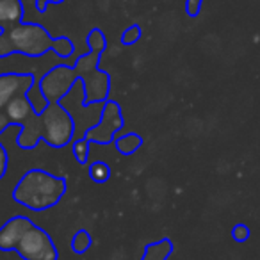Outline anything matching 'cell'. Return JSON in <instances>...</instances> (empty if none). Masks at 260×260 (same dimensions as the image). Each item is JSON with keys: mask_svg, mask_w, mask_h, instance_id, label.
Returning <instances> with one entry per match:
<instances>
[{"mask_svg": "<svg viewBox=\"0 0 260 260\" xmlns=\"http://www.w3.org/2000/svg\"><path fill=\"white\" fill-rule=\"evenodd\" d=\"M4 112L11 119L13 125L20 126V134L16 139L20 148H36V145L41 141V136H43V119H41V114H38L34 109L29 93L13 98L8 104V107L4 109Z\"/></svg>", "mask_w": 260, "mask_h": 260, "instance_id": "obj_3", "label": "cell"}, {"mask_svg": "<svg viewBox=\"0 0 260 260\" xmlns=\"http://www.w3.org/2000/svg\"><path fill=\"white\" fill-rule=\"evenodd\" d=\"M38 77L34 73H0V111H4L13 98L27 94L36 87Z\"/></svg>", "mask_w": 260, "mask_h": 260, "instance_id": "obj_9", "label": "cell"}, {"mask_svg": "<svg viewBox=\"0 0 260 260\" xmlns=\"http://www.w3.org/2000/svg\"><path fill=\"white\" fill-rule=\"evenodd\" d=\"M68 184L62 177L48 173L40 168H32L13 189V200L34 212H43L55 207L66 194Z\"/></svg>", "mask_w": 260, "mask_h": 260, "instance_id": "obj_2", "label": "cell"}, {"mask_svg": "<svg viewBox=\"0 0 260 260\" xmlns=\"http://www.w3.org/2000/svg\"><path fill=\"white\" fill-rule=\"evenodd\" d=\"M202 4H203V0H187V2H185V11H187V15L198 16L200 11H202Z\"/></svg>", "mask_w": 260, "mask_h": 260, "instance_id": "obj_21", "label": "cell"}, {"mask_svg": "<svg viewBox=\"0 0 260 260\" xmlns=\"http://www.w3.org/2000/svg\"><path fill=\"white\" fill-rule=\"evenodd\" d=\"M34 226L32 219L27 216H13L0 226V251H16V246L20 244L25 234Z\"/></svg>", "mask_w": 260, "mask_h": 260, "instance_id": "obj_10", "label": "cell"}, {"mask_svg": "<svg viewBox=\"0 0 260 260\" xmlns=\"http://www.w3.org/2000/svg\"><path fill=\"white\" fill-rule=\"evenodd\" d=\"M89 177L96 184H105L111 178V166L104 160H94L89 166Z\"/></svg>", "mask_w": 260, "mask_h": 260, "instance_id": "obj_16", "label": "cell"}, {"mask_svg": "<svg viewBox=\"0 0 260 260\" xmlns=\"http://www.w3.org/2000/svg\"><path fill=\"white\" fill-rule=\"evenodd\" d=\"M89 145L91 143L87 141L86 138H79V139H73L72 141V152H73V157L77 159V162L86 166L87 160H89Z\"/></svg>", "mask_w": 260, "mask_h": 260, "instance_id": "obj_17", "label": "cell"}, {"mask_svg": "<svg viewBox=\"0 0 260 260\" xmlns=\"http://www.w3.org/2000/svg\"><path fill=\"white\" fill-rule=\"evenodd\" d=\"M16 253L23 260H59V251L52 237L36 224L16 246Z\"/></svg>", "mask_w": 260, "mask_h": 260, "instance_id": "obj_8", "label": "cell"}, {"mask_svg": "<svg viewBox=\"0 0 260 260\" xmlns=\"http://www.w3.org/2000/svg\"><path fill=\"white\" fill-rule=\"evenodd\" d=\"M11 125H13L11 119H9L8 116H6V112H4V111H0V134H2L4 130H8Z\"/></svg>", "mask_w": 260, "mask_h": 260, "instance_id": "obj_22", "label": "cell"}, {"mask_svg": "<svg viewBox=\"0 0 260 260\" xmlns=\"http://www.w3.org/2000/svg\"><path fill=\"white\" fill-rule=\"evenodd\" d=\"M52 52H54L59 59H68L70 55L75 54V45H73V41L66 36L54 38V47H52Z\"/></svg>", "mask_w": 260, "mask_h": 260, "instance_id": "obj_15", "label": "cell"}, {"mask_svg": "<svg viewBox=\"0 0 260 260\" xmlns=\"http://www.w3.org/2000/svg\"><path fill=\"white\" fill-rule=\"evenodd\" d=\"M8 162H9V155L6 146L0 143V180L6 177V171H8Z\"/></svg>", "mask_w": 260, "mask_h": 260, "instance_id": "obj_20", "label": "cell"}, {"mask_svg": "<svg viewBox=\"0 0 260 260\" xmlns=\"http://www.w3.org/2000/svg\"><path fill=\"white\" fill-rule=\"evenodd\" d=\"M91 244H93V239H91L89 232H87L86 228H80V230H77V234L73 235V239H72L73 253H77V255H84V253L91 248Z\"/></svg>", "mask_w": 260, "mask_h": 260, "instance_id": "obj_14", "label": "cell"}, {"mask_svg": "<svg viewBox=\"0 0 260 260\" xmlns=\"http://www.w3.org/2000/svg\"><path fill=\"white\" fill-rule=\"evenodd\" d=\"M38 2H40V4H38V11L43 13L48 2H55V4H59V2H62V0H38Z\"/></svg>", "mask_w": 260, "mask_h": 260, "instance_id": "obj_23", "label": "cell"}, {"mask_svg": "<svg viewBox=\"0 0 260 260\" xmlns=\"http://www.w3.org/2000/svg\"><path fill=\"white\" fill-rule=\"evenodd\" d=\"M114 146L121 155H132L143 146V138L136 132H130V134L114 139Z\"/></svg>", "mask_w": 260, "mask_h": 260, "instance_id": "obj_13", "label": "cell"}, {"mask_svg": "<svg viewBox=\"0 0 260 260\" xmlns=\"http://www.w3.org/2000/svg\"><path fill=\"white\" fill-rule=\"evenodd\" d=\"M4 32L13 48V54L38 59L52 52V47H54V38L40 23L22 22Z\"/></svg>", "mask_w": 260, "mask_h": 260, "instance_id": "obj_4", "label": "cell"}, {"mask_svg": "<svg viewBox=\"0 0 260 260\" xmlns=\"http://www.w3.org/2000/svg\"><path fill=\"white\" fill-rule=\"evenodd\" d=\"M175 251V244L171 239L164 237L157 242H150L146 244L145 253H143L141 260H168Z\"/></svg>", "mask_w": 260, "mask_h": 260, "instance_id": "obj_12", "label": "cell"}, {"mask_svg": "<svg viewBox=\"0 0 260 260\" xmlns=\"http://www.w3.org/2000/svg\"><path fill=\"white\" fill-rule=\"evenodd\" d=\"M40 91L48 104H59L66 94L79 84V75L70 64H55L43 73L40 80Z\"/></svg>", "mask_w": 260, "mask_h": 260, "instance_id": "obj_6", "label": "cell"}, {"mask_svg": "<svg viewBox=\"0 0 260 260\" xmlns=\"http://www.w3.org/2000/svg\"><path fill=\"white\" fill-rule=\"evenodd\" d=\"M23 16L25 11H23L22 0H0V29L2 30L22 23Z\"/></svg>", "mask_w": 260, "mask_h": 260, "instance_id": "obj_11", "label": "cell"}, {"mask_svg": "<svg viewBox=\"0 0 260 260\" xmlns=\"http://www.w3.org/2000/svg\"><path fill=\"white\" fill-rule=\"evenodd\" d=\"M123 125H125V119H123V112L119 104L116 100H105L100 119H98L96 125L89 126L84 132V138L89 143L109 145L114 139L116 132H119L123 128Z\"/></svg>", "mask_w": 260, "mask_h": 260, "instance_id": "obj_7", "label": "cell"}, {"mask_svg": "<svg viewBox=\"0 0 260 260\" xmlns=\"http://www.w3.org/2000/svg\"><path fill=\"white\" fill-rule=\"evenodd\" d=\"M2 32H4V30H2V29H0V34H2Z\"/></svg>", "mask_w": 260, "mask_h": 260, "instance_id": "obj_24", "label": "cell"}, {"mask_svg": "<svg viewBox=\"0 0 260 260\" xmlns=\"http://www.w3.org/2000/svg\"><path fill=\"white\" fill-rule=\"evenodd\" d=\"M141 27L139 25H130L128 29L123 30L121 34V43L125 45V47H130V45L138 43L139 40H141Z\"/></svg>", "mask_w": 260, "mask_h": 260, "instance_id": "obj_18", "label": "cell"}, {"mask_svg": "<svg viewBox=\"0 0 260 260\" xmlns=\"http://www.w3.org/2000/svg\"><path fill=\"white\" fill-rule=\"evenodd\" d=\"M43 119V136L41 141H45L52 148H62L70 145L75 138V121L72 114L59 104H48L47 109L41 112Z\"/></svg>", "mask_w": 260, "mask_h": 260, "instance_id": "obj_5", "label": "cell"}, {"mask_svg": "<svg viewBox=\"0 0 260 260\" xmlns=\"http://www.w3.org/2000/svg\"><path fill=\"white\" fill-rule=\"evenodd\" d=\"M86 54L79 55L73 62V70L79 75V80L84 87V105L104 104L111 89V77L104 70H98L102 54L107 48V40L100 29H93L87 36Z\"/></svg>", "mask_w": 260, "mask_h": 260, "instance_id": "obj_1", "label": "cell"}, {"mask_svg": "<svg viewBox=\"0 0 260 260\" xmlns=\"http://www.w3.org/2000/svg\"><path fill=\"white\" fill-rule=\"evenodd\" d=\"M249 235H251V230H249V226H246L244 223H237L232 228V239H234L235 242H246L249 239Z\"/></svg>", "mask_w": 260, "mask_h": 260, "instance_id": "obj_19", "label": "cell"}]
</instances>
